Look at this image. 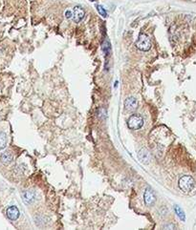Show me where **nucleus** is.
<instances>
[{"instance_id":"obj_1","label":"nucleus","mask_w":196,"mask_h":230,"mask_svg":"<svg viewBox=\"0 0 196 230\" xmlns=\"http://www.w3.org/2000/svg\"><path fill=\"white\" fill-rule=\"evenodd\" d=\"M178 185L182 191H184L186 193L190 192L194 188V185H195L194 179L191 176H189V175H185V176L181 177L179 179Z\"/></svg>"},{"instance_id":"obj_2","label":"nucleus","mask_w":196,"mask_h":230,"mask_svg":"<svg viewBox=\"0 0 196 230\" xmlns=\"http://www.w3.org/2000/svg\"><path fill=\"white\" fill-rule=\"evenodd\" d=\"M135 45L137 49L144 51V52H147V51L151 49V39L149 38V36L147 35L142 33L140 34Z\"/></svg>"},{"instance_id":"obj_3","label":"nucleus","mask_w":196,"mask_h":230,"mask_svg":"<svg viewBox=\"0 0 196 230\" xmlns=\"http://www.w3.org/2000/svg\"><path fill=\"white\" fill-rule=\"evenodd\" d=\"M144 125V118L139 114H134L129 117L127 121V126L131 130H139Z\"/></svg>"},{"instance_id":"obj_4","label":"nucleus","mask_w":196,"mask_h":230,"mask_svg":"<svg viewBox=\"0 0 196 230\" xmlns=\"http://www.w3.org/2000/svg\"><path fill=\"white\" fill-rule=\"evenodd\" d=\"M144 201L147 206H152L156 201V196H155L151 188H147L144 193Z\"/></svg>"},{"instance_id":"obj_5","label":"nucleus","mask_w":196,"mask_h":230,"mask_svg":"<svg viewBox=\"0 0 196 230\" xmlns=\"http://www.w3.org/2000/svg\"><path fill=\"white\" fill-rule=\"evenodd\" d=\"M22 199L26 204H32L36 201V193L34 190H26L22 194Z\"/></svg>"},{"instance_id":"obj_6","label":"nucleus","mask_w":196,"mask_h":230,"mask_svg":"<svg viewBox=\"0 0 196 230\" xmlns=\"http://www.w3.org/2000/svg\"><path fill=\"white\" fill-rule=\"evenodd\" d=\"M138 158L141 160V162L144 164H147L151 162V154L147 148H142L138 152Z\"/></svg>"},{"instance_id":"obj_7","label":"nucleus","mask_w":196,"mask_h":230,"mask_svg":"<svg viewBox=\"0 0 196 230\" xmlns=\"http://www.w3.org/2000/svg\"><path fill=\"white\" fill-rule=\"evenodd\" d=\"M138 107V101L133 96L127 98L125 101V109L128 112H133Z\"/></svg>"},{"instance_id":"obj_8","label":"nucleus","mask_w":196,"mask_h":230,"mask_svg":"<svg viewBox=\"0 0 196 230\" xmlns=\"http://www.w3.org/2000/svg\"><path fill=\"white\" fill-rule=\"evenodd\" d=\"M84 10L80 6H75L73 10V20L76 23H79L83 19Z\"/></svg>"},{"instance_id":"obj_9","label":"nucleus","mask_w":196,"mask_h":230,"mask_svg":"<svg viewBox=\"0 0 196 230\" xmlns=\"http://www.w3.org/2000/svg\"><path fill=\"white\" fill-rule=\"evenodd\" d=\"M7 217L12 220H15L18 219V217H19V210H18V208L16 207V206H10L8 209H7Z\"/></svg>"},{"instance_id":"obj_10","label":"nucleus","mask_w":196,"mask_h":230,"mask_svg":"<svg viewBox=\"0 0 196 230\" xmlns=\"http://www.w3.org/2000/svg\"><path fill=\"white\" fill-rule=\"evenodd\" d=\"M13 156L12 154V152H10V151H5L1 155V157H0V160H1V162L3 164H5V165L10 164L13 162Z\"/></svg>"},{"instance_id":"obj_11","label":"nucleus","mask_w":196,"mask_h":230,"mask_svg":"<svg viewBox=\"0 0 196 230\" xmlns=\"http://www.w3.org/2000/svg\"><path fill=\"white\" fill-rule=\"evenodd\" d=\"M174 210H175V213L177 214V216L179 217V219L181 220H183V222H185V220H186V215H185L184 211L181 209L180 206L179 205H175L174 206Z\"/></svg>"},{"instance_id":"obj_12","label":"nucleus","mask_w":196,"mask_h":230,"mask_svg":"<svg viewBox=\"0 0 196 230\" xmlns=\"http://www.w3.org/2000/svg\"><path fill=\"white\" fill-rule=\"evenodd\" d=\"M7 145V136L5 133H0V150L4 149Z\"/></svg>"},{"instance_id":"obj_13","label":"nucleus","mask_w":196,"mask_h":230,"mask_svg":"<svg viewBox=\"0 0 196 230\" xmlns=\"http://www.w3.org/2000/svg\"><path fill=\"white\" fill-rule=\"evenodd\" d=\"M96 8H97V11L99 12V15H101L102 17H107L108 13H107V12H106L105 9H104L102 5H97V6H96Z\"/></svg>"},{"instance_id":"obj_14","label":"nucleus","mask_w":196,"mask_h":230,"mask_svg":"<svg viewBox=\"0 0 196 230\" xmlns=\"http://www.w3.org/2000/svg\"><path fill=\"white\" fill-rule=\"evenodd\" d=\"M102 49H103V51L106 49V51H105L106 54L110 52V44H109L108 41H104V43L102 44Z\"/></svg>"},{"instance_id":"obj_15","label":"nucleus","mask_w":196,"mask_h":230,"mask_svg":"<svg viewBox=\"0 0 196 230\" xmlns=\"http://www.w3.org/2000/svg\"><path fill=\"white\" fill-rule=\"evenodd\" d=\"M65 17L67 18V19H69V18L73 17V13H72L70 11H67V12H65Z\"/></svg>"},{"instance_id":"obj_16","label":"nucleus","mask_w":196,"mask_h":230,"mask_svg":"<svg viewBox=\"0 0 196 230\" xmlns=\"http://www.w3.org/2000/svg\"><path fill=\"white\" fill-rule=\"evenodd\" d=\"M175 225L174 224H171V223H168V224H167L165 227L164 228H168V229H175Z\"/></svg>"},{"instance_id":"obj_17","label":"nucleus","mask_w":196,"mask_h":230,"mask_svg":"<svg viewBox=\"0 0 196 230\" xmlns=\"http://www.w3.org/2000/svg\"><path fill=\"white\" fill-rule=\"evenodd\" d=\"M89 1H92V2H94V1H96V0H89Z\"/></svg>"}]
</instances>
